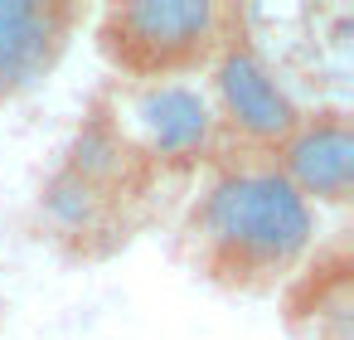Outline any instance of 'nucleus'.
Masks as SVG:
<instances>
[{
	"instance_id": "nucleus-3",
	"label": "nucleus",
	"mask_w": 354,
	"mask_h": 340,
	"mask_svg": "<svg viewBox=\"0 0 354 340\" xmlns=\"http://www.w3.org/2000/svg\"><path fill=\"white\" fill-rule=\"evenodd\" d=\"M93 107L151 185L204 175L223 156L199 83H112Z\"/></svg>"
},
{
	"instance_id": "nucleus-7",
	"label": "nucleus",
	"mask_w": 354,
	"mask_h": 340,
	"mask_svg": "<svg viewBox=\"0 0 354 340\" xmlns=\"http://www.w3.org/2000/svg\"><path fill=\"white\" fill-rule=\"evenodd\" d=\"M281 325L296 340H354V258L344 233L320 238L281 287Z\"/></svg>"
},
{
	"instance_id": "nucleus-5",
	"label": "nucleus",
	"mask_w": 354,
	"mask_h": 340,
	"mask_svg": "<svg viewBox=\"0 0 354 340\" xmlns=\"http://www.w3.org/2000/svg\"><path fill=\"white\" fill-rule=\"evenodd\" d=\"M83 25L88 6L73 0H0V107L49 83Z\"/></svg>"
},
{
	"instance_id": "nucleus-6",
	"label": "nucleus",
	"mask_w": 354,
	"mask_h": 340,
	"mask_svg": "<svg viewBox=\"0 0 354 340\" xmlns=\"http://www.w3.org/2000/svg\"><path fill=\"white\" fill-rule=\"evenodd\" d=\"M277 175L320 214L354 199V117L349 107H306L272 156Z\"/></svg>"
},
{
	"instance_id": "nucleus-4",
	"label": "nucleus",
	"mask_w": 354,
	"mask_h": 340,
	"mask_svg": "<svg viewBox=\"0 0 354 340\" xmlns=\"http://www.w3.org/2000/svg\"><path fill=\"white\" fill-rule=\"evenodd\" d=\"M204 102L214 112L218 151L233 161H272L277 146L301 122L296 93L281 83L277 64L248 30V15L238 10L228 39L218 44L214 64L204 69Z\"/></svg>"
},
{
	"instance_id": "nucleus-8",
	"label": "nucleus",
	"mask_w": 354,
	"mask_h": 340,
	"mask_svg": "<svg viewBox=\"0 0 354 340\" xmlns=\"http://www.w3.org/2000/svg\"><path fill=\"white\" fill-rule=\"evenodd\" d=\"M39 214H44L49 238L59 248H68L73 258H107L112 248L127 243V229H131V209L122 199L93 190L88 180L68 175L64 165L39 190Z\"/></svg>"
},
{
	"instance_id": "nucleus-1",
	"label": "nucleus",
	"mask_w": 354,
	"mask_h": 340,
	"mask_svg": "<svg viewBox=\"0 0 354 340\" xmlns=\"http://www.w3.org/2000/svg\"><path fill=\"white\" fill-rule=\"evenodd\" d=\"M325 238L320 209L306 204L272 161L218 156L180 224L189 267L233 296L281 292Z\"/></svg>"
},
{
	"instance_id": "nucleus-2",
	"label": "nucleus",
	"mask_w": 354,
	"mask_h": 340,
	"mask_svg": "<svg viewBox=\"0 0 354 340\" xmlns=\"http://www.w3.org/2000/svg\"><path fill=\"white\" fill-rule=\"evenodd\" d=\"M88 20L112 83H194L214 64L238 10L218 0H127Z\"/></svg>"
}]
</instances>
